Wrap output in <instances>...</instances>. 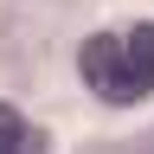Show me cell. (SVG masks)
Wrapping results in <instances>:
<instances>
[{
    "label": "cell",
    "instance_id": "obj_1",
    "mask_svg": "<svg viewBox=\"0 0 154 154\" xmlns=\"http://www.w3.org/2000/svg\"><path fill=\"white\" fill-rule=\"evenodd\" d=\"M84 84L103 103H141L154 90V26H128V32H96L77 51Z\"/></svg>",
    "mask_w": 154,
    "mask_h": 154
},
{
    "label": "cell",
    "instance_id": "obj_2",
    "mask_svg": "<svg viewBox=\"0 0 154 154\" xmlns=\"http://www.w3.org/2000/svg\"><path fill=\"white\" fill-rule=\"evenodd\" d=\"M19 148H45V135H38L13 103H0V154H19Z\"/></svg>",
    "mask_w": 154,
    "mask_h": 154
}]
</instances>
